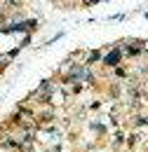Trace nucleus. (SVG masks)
<instances>
[{"label": "nucleus", "mask_w": 148, "mask_h": 152, "mask_svg": "<svg viewBox=\"0 0 148 152\" xmlns=\"http://www.w3.org/2000/svg\"><path fill=\"white\" fill-rule=\"evenodd\" d=\"M36 98L38 101H42V103H52V96H54V84L50 82V80H45L40 87H38V91H36Z\"/></svg>", "instance_id": "nucleus-1"}, {"label": "nucleus", "mask_w": 148, "mask_h": 152, "mask_svg": "<svg viewBox=\"0 0 148 152\" xmlns=\"http://www.w3.org/2000/svg\"><path fill=\"white\" fill-rule=\"evenodd\" d=\"M99 58H101V52H99V49H94V52L87 54V63H94V61H99Z\"/></svg>", "instance_id": "nucleus-3"}, {"label": "nucleus", "mask_w": 148, "mask_h": 152, "mask_svg": "<svg viewBox=\"0 0 148 152\" xmlns=\"http://www.w3.org/2000/svg\"><path fill=\"white\" fill-rule=\"evenodd\" d=\"M7 2H10V5H17V7H19V5H24V0H7Z\"/></svg>", "instance_id": "nucleus-4"}, {"label": "nucleus", "mask_w": 148, "mask_h": 152, "mask_svg": "<svg viewBox=\"0 0 148 152\" xmlns=\"http://www.w3.org/2000/svg\"><path fill=\"white\" fill-rule=\"evenodd\" d=\"M122 61V49H111L106 56H104V63L106 66H118Z\"/></svg>", "instance_id": "nucleus-2"}]
</instances>
